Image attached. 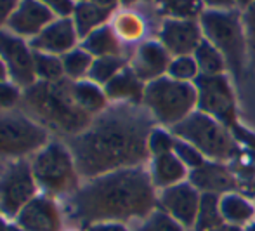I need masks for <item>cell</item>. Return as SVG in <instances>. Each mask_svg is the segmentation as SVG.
<instances>
[{
	"label": "cell",
	"mask_w": 255,
	"mask_h": 231,
	"mask_svg": "<svg viewBox=\"0 0 255 231\" xmlns=\"http://www.w3.org/2000/svg\"><path fill=\"white\" fill-rule=\"evenodd\" d=\"M153 120L149 111L135 104H118L99 113L68 143L78 174L94 179L120 169L141 167L149 157Z\"/></svg>",
	"instance_id": "6da1fadb"
},
{
	"label": "cell",
	"mask_w": 255,
	"mask_h": 231,
	"mask_svg": "<svg viewBox=\"0 0 255 231\" xmlns=\"http://www.w3.org/2000/svg\"><path fill=\"white\" fill-rule=\"evenodd\" d=\"M151 176L142 167L120 169L91 179L77 191L73 209L85 223H122L149 216L156 209Z\"/></svg>",
	"instance_id": "7a4b0ae2"
},
{
	"label": "cell",
	"mask_w": 255,
	"mask_h": 231,
	"mask_svg": "<svg viewBox=\"0 0 255 231\" xmlns=\"http://www.w3.org/2000/svg\"><path fill=\"white\" fill-rule=\"evenodd\" d=\"M24 101L38 120L68 134H80L92 122L91 115L75 103L71 82H37L26 89Z\"/></svg>",
	"instance_id": "3957f363"
},
{
	"label": "cell",
	"mask_w": 255,
	"mask_h": 231,
	"mask_svg": "<svg viewBox=\"0 0 255 231\" xmlns=\"http://www.w3.org/2000/svg\"><path fill=\"white\" fill-rule=\"evenodd\" d=\"M203 38H207L224 56L229 71L240 80L249 57L243 16L238 10H203L200 16Z\"/></svg>",
	"instance_id": "277c9868"
},
{
	"label": "cell",
	"mask_w": 255,
	"mask_h": 231,
	"mask_svg": "<svg viewBox=\"0 0 255 231\" xmlns=\"http://www.w3.org/2000/svg\"><path fill=\"white\" fill-rule=\"evenodd\" d=\"M170 132L177 139L198 148L207 160L229 162L240 155V144L233 131L210 115L196 110L181 124L174 125Z\"/></svg>",
	"instance_id": "5b68a950"
},
{
	"label": "cell",
	"mask_w": 255,
	"mask_h": 231,
	"mask_svg": "<svg viewBox=\"0 0 255 231\" xmlns=\"http://www.w3.org/2000/svg\"><path fill=\"white\" fill-rule=\"evenodd\" d=\"M142 104L154 120L172 129L196 111L198 91L195 82H179L167 75L146 84Z\"/></svg>",
	"instance_id": "8992f818"
},
{
	"label": "cell",
	"mask_w": 255,
	"mask_h": 231,
	"mask_svg": "<svg viewBox=\"0 0 255 231\" xmlns=\"http://www.w3.org/2000/svg\"><path fill=\"white\" fill-rule=\"evenodd\" d=\"M31 172L38 186L49 193H70L78 186V169L71 150L59 141L47 143L33 155Z\"/></svg>",
	"instance_id": "52a82bcc"
},
{
	"label": "cell",
	"mask_w": 255,
	"mask_h": 231,
	"mask_svg": "<svg viewBox=\"0 0 255 231\" xmlns=\"http://www.w3.org/2000/svg\"><path fill=\"white\" fill-rule=\"evenodd\" d=\"M49 143V132L44 125L24 115L0 117V158L21 160L40 151Z\"/></svg>",
	"instance_id": "ba28073f"
},
{
	"label": "cell",
	"mask_w": 255,
	"mask_h": 231,
	"mask_svg": "<svg viewBox=\"0 0 255 231\" xmlns=\"http://www.w3.org/2000/svg\"><path fill=\"white\" fill-rule=\"evenodd\" d=\"M198 91V110L210 115L222 125L233 131L238 127L236 122V99L229 78L222 75H200L195 80Z\"/></svg>",
	"instance_id": "9c48e42d"
},
{
	"label": "cell",
	"mask_w": 255,
	"mask_h": 231,
	"mask_svg": "<svg viewBox=\"0 0 255 231\" xmlns=\"http://www.w3.org/2000/svg\"><path fill=\"white\" fill-rule=\"evenodd\" d=\"M37 181L31 165L14 160L0 174V211L5 216H17L21 209L35 198Z\"/></svg>",
	"instance_id": "30bf717a"
},
{
	"label": "cell",
	"mask_w": 255,
	"mask_h": 231,
	"mask_svg": "<svg viewBox=\"0 0 255 231\" xmlns=\"http://www.w3.org/2000/svg\"><path fill=\"white\" fill-rule=\"evenodd\" d=\"M0 59L5 66L7 78L17 87L28 89L37 84L33 49L24 38L10 33L9 30L0 31Z\"/></svg>",
	"instance_id": "8fae6325"
},
{
	"label": "cell",
	"mask_w": 255,
	"mask_h": 231,
	"mask_svg": "<svg viewBox=\"0 0 255 231\" xmlns=\"http://www.w3.org/2000/svg\"><path fill=\"white\" fill-rule=\"evenodd\" d=\"M200 200H202V193L189 181L160 190V195H156L158 209L172 216L186 230H193L195 226Z\"/></svg>",
	"instance_id": "7c38bea8"
},
{
	"label": "cell",
	"mask_w": 255,
	"mask_h": 231,
	"mask_svg": "<svg viewBox=\"0 0 255 231\" xmlns=\"http://www.w3.org/2000/svg\"><path fill=\"white\" fill-rule=\"evenodd\" d=\"M54 19L56 16L38 0H17L5 30L21 38L33 40Z\"/></svg>",
	"instance_id": "4fadbf2b"
},
{
	"label": "cell",
	"mask_w": 255,
	"mask_h": 231,
	"mask_svg": "<svg viewBox=\"0 0 255 231\" xmlns=\"http://www.w3.org/2000/svg\"><path fill=\"white\" fill-rule=\"evenodd\" d=\"M202 40V26L195 19H165L160 28V44L175 57L193 56Z\"/></svg>",
	"instance_id": "5bb4252c"
},
{
	"label": "cell",
	"mask_w": 255,
	"mask_h": 231,
	"mask_svg": "<svg viewBox=\"0 0 255 231\" xmlns=\"http://www.w3.org/2000/svg\"><path fill=\"white\" fill-rule=\"evenodd\" d=\"M189 183L200 193L226 195L238 190V178L222 162L205 160L200 167L189 171Z\"/></svg>",
	"instance_id": "9a60e30c"
},
{
	"label": "cell",
	"mask_w": 255,
	"mask_h": 231,
	"mask_svg": "<svg viewBox=\"0 0 255 231\" xmlns=\"http://www.w3.org/2000/svg\"><path fill=\"white\" fill-rule=\"evenodd\" d=\"M78 33L71 17H56L42 33H38L30 42L31 49L40 52L63 56L75 49Z\"/></svg>",
	"instance_id": "2e32d148"
},
{
	"label": "cell",
	"mask_w": 255,
	"mask_h": 231,
	"mask_svg": "<svg viewBox=\"0 0 255 231\" xmlns=\"http://www.w3.org/2000/svg\"><path fill=\"white\" fill-rule=\"evenodd\" d=\"M170 61V54L160 42H142L135 50L130 68L142 82H153L165 77Z\"/></svg>",
	"instance_id": "e0dca14e"
},
{
	"label": "cell",
	"mask_w": 255,
	"mask_h": 231,
	"mask_svg": "<svg viewBox=\"0 0 255 231\" xmlns=\"http://www.w3.org/2000/svg\"><path fill=\"white\" fill-rule=\"evenodd\" d=\"M17 223L24 231H59L61 216L52 200L35 197L21 209Z\"/></svg>",
	"instance_id": "ac0fdd59"
},
{
	"label": "cell",
	"mask_w": 255,
	"mask_h": 231,
	"mask_svg": "<svg viewBox=\"0 0 255 231\" xmlns=\"http://www.w3.org/2000/svg\"><path fill=\"white\" fill-rule=\"evenodd\" d=\"M144 82L132 71V68H124L117 77H113L106 85L104 92L111 101H120L122 104H139L144 99Z\"/></svg>",
	"instance_id": "d6986e66"
},
{
	"label": "cell",
	"mask_w": 255,
	"mask_h": 231,
	"mask_svg": "<svg viewBox=\"0 0 255 231\" xmlns=\"http://www.w3.org/2000/svg\"><path fill=\"white\" fill-rule=\"evenodd\" d=\"M149 176L154 188L165 190L179 183H184L189 176V169L181 162V158L172 151V153L158 155L153 157Z\"/></svg>",
	"instance_id": "ffe728a7"
},
{
	"label": "cell",
	"mask_w": 255,
	"mask_h": 231,
	"mask_svg": "<svg viewBox=\"0 0 255 231\" xmlns=\"http://www.w3.org/2000/svg\"><path fill=\"white\" fill-rule=\"evenodd\" d=\"M221 214L224 223L245 228L255 221V204L238 191L226 193L221 197Z\"/></svg>",
	"instance_id": "44dd1931"
},
{
	"label": "cell",
	"mask_w": 255,
	"mask_h": 231,
	"mask_svg": "<svg viewBox=\"0 0 255 231\" xmlns=\"http://www.w3.org/2000/svg\"><path fill=\"white\" fill-rule=\"evenodd\" d=\"M111 9H104V7H99L96 3H92L91 0L87 2H78L75 5V10H73V19L75 23V28H77V33H78V38L84 40L87 35H91L94 30L98 28L104 26L108 23V19L111 17Z\"/></svg>",
	"instance_id": "7402d4cb"
},
{
	"label": "cell",
	"mask_w": 255,
	"mask_h": 231,
	"mask_svg": "<svg viewBox=\"0 0 255 231\" xmlns=\"http://www.w3.org/2000/svg\"><path fill=\"white\" fill-rule=\"evenodd\" d=\"M71 92H73V99L85 113L99 115L106 110L108 97L101 85L94 84L92 80H77L71 82Z\"/></svg>",
	"instance_id": "603a6c76"
},
{
	"label": "cell",
	"mask_w": 255,
	"mask_h": 231,
	"mask_svg": "<svg viewBox=\"0 0 255 231\" xmlns=\"http://www.w3.org/2000/svg\"><path fill=\"white\" fill-rule=\"evenodd\" d=\"M82 49H85L94 57L122 56V40L118 38V35L115 33L113 26L104 24V26L94 30L91 35H87V37L84 38Z\"/></svg>",
	"instance_id": "cb8c5ba5"
},
{
	"label": "cell",
	"mask_w": 255,
	"mask_h": 231,
	"mask_svg": "<svg viewBox=\"0 0 255 231\" xmlns=\"http://www.w3.org/2000/svg\"><path fill=\"white\" fill-rule=\"evenodd\" d=\"M224 223L221 214V195L202 193L198 214L193 226V231H210Z\"/></svg>",
	"instance_id": "d4e9b609"
},
{
	"label": "cell",
	"mask_w": 255,
	"mask_h": 231,
	"mask_svg": "<svg viewBox=\"0 0 255 231\" xmlns=\"http://www.w3.org/2000/svg\"><path fill=\"white\" fill-rule=\"evenodd\" d=\"M193 57H195L196 64H198V68H200V75H208V77L222 75L226 68H228L224 56H222L207 38H203V40L200 42V45L196 47Z\"/></svg>",
	"instance_id": "484cf974"
},
{
	"label": "cell",
	"mask_w": 255,
	"mask_h": 231,
	"mask_svg": "<svg viewBox=\"0 0 255 231\" xmlns=\"http://www.w3.org/2000/svg\"><path fill=\"white\" fill-rule=\"evenodd\" d=\"M113 30L122 42H139L146 33V23L137 12L125 10L115 17Z\"/></svg>",
	"instance_id": "4316f807"
},
{
	"label": "cell",
	"mask_w": 255,
	"mask_h": 231,
	"mask_svg": "<svg viewBox=\"0 0 255 231\" xmlns=\"http://www.w3.org/2000/svg\"><path fill=\"white\" fill-rule=\"evenodd\" d=\"M125 66V59L122 56H103L94 57L92 66L89 70V80L98 85H106L113 77H117Z\"/></svg>",
	"instance_id": "83f0119b"
},
{
	"label": "cell",
	"mask_w": 255,
	"mask_h": 231,
	"mask_svg": "<svg viewBox=\"0 0 255 231\" xmlns=\"http://www.w3.org/2000/svg\"><path fill=\"white\" fill-rule=\"evenodd\" d=\"M61 61H63L64 75H66L71 82H77V80H82L85 75H89L92 61H94V56L80 47V49H73V50H70V52L63 54Z\"/></svg>",
	"instance_id": "f1b7e54d"
},
{
	"label": "cell",
	"mask_w": 255,
	"mask_h": 231,
	"mask_svg": "<svg viewBox=\"0 0 255 231\" xmlns=\"http://www.w3.org/2000/svg\"><path fill=\"white\" fill-rule=\"evenodd\" d=\"M33 63H35V75L40 82H59L64 75L63 61L59 56L54 54L33 50Z\"/></svg>",
	"instance_id": "f546056e"
},
{
	"label": "cell",
	"mask_w": 255,
	"mask_h": 231,
	"mask_svg": "<svg viewBox=\"0 0 255 231\" xmlns=\"http://www.w3.org/2000/svg\"><path fill=\"white\" fill-rule=\"evenodd\" d=\"M160 12L168 19H195L202 16V0H158Z\"/></svg>",
	"instance_id": "4dcf8cb0"
},
{
	"label": "cell",
	"mask_w": 255,
	"mask_h": 231,
	"mask_svg": "<svg viewBox=\"0 0 255 231\" xmlns=\"http://www.w3.org/2000/svg\"><path fill=\"white\" fill-rule=\"evenodd\" d=\"M168 77L179 82H195L200 77V68L193 56L174 57L168 64Z\"/></svg>",
	"instance_id": "1f68e13d"
},
{
	"label": "cell",
	"mask_w": 255,
	"mask_h": 231,
	"mask_svg": "<svg viewBox=\"0 0 255 231\" xmlns=\"http://www.w3.org/2000/svg\"><path fill=\"white\" fill-rule=\"evenodd\" d=\"M137 231H186V228L165 211L154 209L151 214L142 219Z\"/></svg>",
	"instance_id": "d6a6232c"
},
{
	"label": "cell",
	"mask_w": 255,
	"mask_h": 231,
	"mask_svg": "<svg viewBox=\"0 0 255 231\" xmlns=\"http://www.w3.org/2000/svg\"><path fill=\"white\" fill-rule=\"evenodd\" d=\"M177 143L172 132L165 131V129H153L151 134L148 138V150L151 157H158V155H165V153H172Z\"/></svg>",
	"instance_id": "836d02e7"
},
{
	"label": "cell",
	"mask_w": 255,
	"mask_h": 231,
	"mask_svg": "<svg viewBox=\"0 0 255 231\" xmlns=\"http://www.w3.org/2000/svg\"><path fill=\"white\" fill-rule=\"evenodd\" d=\"M174 153L181 158V162L189 169V171L200 167V165L207 160V158H205L203 155L198 151V148H195L193 144L186 143V141H182V139H177L175 148H174Z\"/></svg>",
	"instance_id": "e575fe53"
},
{
	"label": "cell",
	"mask_w": 255,
	"mask_h": 231,
	"mask_svg": "<svg viewBox=\"0 0 255 231\" xmlns=\"http://www.w3.org/2000/svg\"><path fill=\"white\" fill-rule=\"evenodd\" d=\"M242 16H243V26H245L250 63L255 64V2L247 7Z\"/></svg>",
	"instance_id": "d590c367"
},
{
	"label": "cell",
	"mask_w": 255,
	"mask_h": 231,
	"mask_svg": "<svg viewBox=\"0 0 255 231\" xmlns=\"http://www.w3.org/2000/svg\"><path fill=\"white\" fill-rule=\"evenodd\" d=\"M19 97L21 92L16 84H12L10 80H0V108L2 110L12 108L19 101Z\"/></svg>",
	"instance_id": "8d00e7d4"
},
{
	"label": "cell",
	"mask_w": 255,
	"mask_h": 231,
	"mask_svg": "<svg viewBox=\"0 0 255 231\" xmlns=\"http://www.w3.org/2000/svg\"><path fill=\"white\" fill-rule=\"evenodd\" d=\"M42 2L56 17H71L77 3L73 0H38Z\"/></svg>",
	"instance_id": "74e56055"
},
{
	"label": "cell",
	"mask_w": 255,
	"mask_h": 231,
	"mask_svg": "<svg viewBox=\"0 0 255 231\" xmlns=\"http://www.w3.org/2000/svg\"><path fill=\"white\" fill-rule=\"evenodd\" d=\"M16 3H17V0H0V31L5 30Z\"/></svg>",
	"instance_id": "f35d334b"
},
{
	"label": "cell",
	"mask_w": 255,
	"mask_h": 231,
	"mask_svg": "<svg viewBox=\"0 0 255 231\" xmlns=\"http://www.w3.org/2000/svg\"><path fill=\"white\" fill-rule=\"evenodd\" d=\"M202 2L203 5L214 10H231L236 5V0H202Z\"/></svg>",
	"instance_id": "ab89813d"
},
{
	"label": "cell",
	"mask_w": 255,
	"mask_h": 231,
	"mask_svg": "<svg viewBox=\"0 0 255 231\" xmlns=\"http://www.w3.org/2000/svg\"><path fill=\"white\" fill-rule=\"evenodd\" d=\"M89 231H130L125 228L122 223H98V225H92Z\"/></svg>",
	"instance_id": "60d3db41"
},
{
	"label": "cell",
	"mask_w": 255,
	"mask_h": 231,
	"mask_svg": "<svg viewBox=\"0 0 255 231\" xmlns=\"http://www.w3.org/2000/svg\"><path fill=\"white\" fill-rule=\"evenodd\" d=\"M91 2L96 3V5H99V7H104V9L115 10V7H117L118 0H91Z\"/></svg>",
	"instance_id": "b9f144b4"
},
{
	"label": "cell",
	"mask_w": 255,
	"mask_h": 231,
	"mask_svg": "<svg viewBox=\"0 0 255 231\" xmlns=\"http://www.w3.org/2000/svg\"><path fill=\"white\" fill-rule=\"evenodd\" d=\"M210 231H245V230L240 228V226L228 225V223H222L221 226H217V228H214V230H210Z\"/></svg>",
	"instance_id": "7bdbcfd3"
},
{
	"label": "cell",
	"mask_w": 255,
	"mask_h": 231,
	"mask_svg": "<svg viewBox=\"0 0 255 231\" xmlns=\"http://www.w3.org/2000/svg\"><path fill=\"white\" fill-rule=\"evenodd\" d=\"M0 231H24L21 226H12L9 225L7 221H3L2 218H0Z\"/></svg>",
	"instance_id": "ee69618b"
},
{
	"label": "cell",
	"mask_w": 255,
	"mask_h": 231,
	"mask_svg": "<svg viewBox=\"0 0 255 231\" xmlns=\"http://www.w3.org/2000/svg\"><path fill=\"white\" fill-rule=\"evenodd\" d=\"M255 0H236V5L243 7V9H247V7L250 5V3H254Z\"/></svg>",
	"instance_id": "f6af8a7d"
},
{
	"label": "cell",
	"mask_w": 255,
	"mask_h": 231,
	"mask_svg": "<svg viewBox=\"0 0 255 231\" xmlns=\"http://www.w3.org/2000/svg\"><path fill=\"white\" fill-rule=\"evenodd\" d=\"M0 80H7V71H5V66H3L2 59H0Z\"/></svg>",
	"instance_id": "bcb514c9"
},
{
	"label": "cell",
	"mask_w": 255,
	"mask_h": 231,
	"mask_svg": "<svg viewBox=\"0 0 255 231\" xmlns=\"http://www.w3.org/2000/svg\"><path fill=\"white\" fill-rule=\"evenodd\" d=\"M243 230H245V231H255V221H254V223H250L249 226H245Z\"/></svg>",
	"instance_id": "7dc6e473"
},
{
	"label": "cell",
	"mask_w": 255,
	"mask_h": 231,
	"mask_svg": "<svg viewBox=\"0 0 255 231\" xmlns=\"http://www.w3.org/2000/svg\"><path fill=\"white\" fill-rule=\"evenodd\" d=\"M124 3H134V2H137V0H122Z\"/></svg>",
	"instance_id": "c3c4849f"
},
{
	"label": "cell",
	"mask_w": 255,
	"mask_h": 231,
	"mask_svg": "<svg viewBox=\"0 0 255 231\" xmlns=\"http://www.w3.org/2000/svg\"><path fill=\"white\" fill-rule=\"evenodd\" d=\"M75 3H78V2H87V0H73Z\"/></svg>",
	"instance_id": "681fc988"
}]
</instances>
